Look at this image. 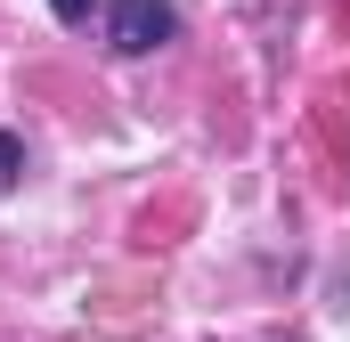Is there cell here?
<instances>
[{
  "label": "cell",
  "mask_w": 350,
  "mask_h": 342,
  "mask_svg": "<svg viewBox=\"0 0 350 342\" xmlns=\"http://www.w3.org/2000/svg\"><path fill=\"white\" fill-rule=\"evenodd\" d=\"M16 171H25V139H16V131H0V187H8Z\"/></svg>",
  "instance_id": "7a4b0ae2"
},
{
  "label": "cell",
  "mask_w": 350,
  "mask_h": 342,
  "mask_svg": "<svg viewBox=\"0 0 350 342\" xmlns=\"http://www.w3.org/2000/svg\"><path fill=\"white\" fill-rule=\"evenodd\" d=\"M172 33H179L172 0H106V41H114L122 57H147V49H163Z\"/></svg>",
  "instance_id": "6da1fadb"
},
{
  "label": "cell",
  "mask_w": 350,
  "mask_h": 342,
  "mask_svg": "<svg viewBox=\"0 0 350 342\" xmlns=\"http://www.w3.org/2000/svg\"><path fill=\"white\" fill-rule=\"evenodd\" d=\"M49 8H57L66 25H82V16H90V0H49Z\"/></svg>",
  "instance_id": "3957f363"
}]
</instances>
